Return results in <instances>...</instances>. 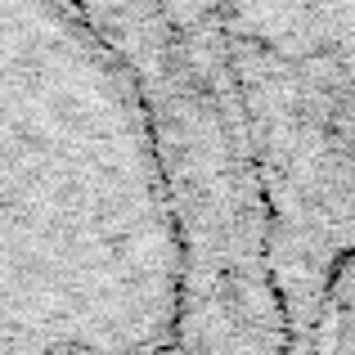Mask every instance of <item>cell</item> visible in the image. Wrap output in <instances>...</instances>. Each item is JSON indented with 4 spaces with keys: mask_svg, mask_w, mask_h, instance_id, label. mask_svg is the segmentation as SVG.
Wrapping results in <instances>:
<instances>
[{
    "mask_svg": "<svg viewBox=\"0 0 355 355\" xmlns=\"http://www.w3.org/2000/svg\"><path fill=\"white\" fill-rule=\"evenodd\" d=\"M189 293L139 90L68 0H0V355H171Z\"/></svg>",
    "mask_w": 355,
    "mask_h": 355,
    "instance_id": "1",
    "label": "cell"
},
{
    "mask_svg": "<svg viewBox=\"0 0 355 355\" xmlns=\"http://www.w3.org/2000/svg\"><path fill=\"white\" fill-rule=\"evenodd\" d=\"M355 288V284H351ZM347 355H355V315H351V338H347Z\"/></svg>",
    "mask_w": 355,
    "mask_h": 355,
    "instance_id": "4",
    "label": "cell"
},
{
    "mask_svg": "<svg viewBox=\"0 0 355 355\" xmlns=\"http://www.w3.org/2000/svg\"><path fill=\"white\" fill-rule=\"evenodd\" d=\"M171 355H189V351H184V347H180V351H171Z\"/></svg>",
    "mask_w": 355,
    "mask_h": 355,
    "instance_id": "5",
    "label": "cell"
},
{
    "mask_svg": "<svg viewBox=\"0 0 355 355\" xmlns=\"http://www.w3.org/2000/svg\"><path fill=\"white\" fill-rule=\"evenodd\" d=\"M157 130L189 234V355H293L266 257L220 0H68Z\"/></svg>",
    "mask_w": 355,
    "mask_h": 355,
    "instance_id": "3",
    "label": "cell"
},
{
    "mask_svg": "<svg viewBox=\"0 0 355 355\" xmlns=\"http://www.w3.org/2000/svg\"><path fill=\"white\" fill-rule=\"evenodd\" d=\"M293 355L355 284V0H220Z\"/></svg>",
    "mask_w": 355,
    "mask_h": 355,
    "instance_id": "2",
    "label": "cell"
}]
</instances>
